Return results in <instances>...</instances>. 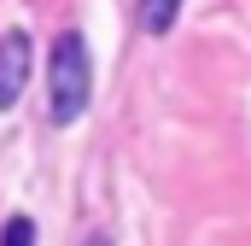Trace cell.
<instances>
[{
    "label": "cell",
    "mask_w": 251,
    "mask_h": 246,
    "mask_svg": "<svg viewBox=\"0 0 251 246\" xmlns=\"http://www.w3.org/2000/svg\"><path fill=\"white\" fill-rule=\"evenodd\" d=\"M29 35L24 30H6L0 35V112H12L18 106V94H24V82H29Z\"/></svg>",
    "instance_id": "7a4b0ae2"
},
{
    "label": "cell",
    "mask_w": 251,
    "mask_h": 246,
    "mask_svg": "<svg viewBox=\"0 0 251 246\" xmlns=\"http://www.w3.org/2000/svg\"><path fill=\"white\" fill-rule=\"evenodd\" d=\"M82 246H111V235H88V241H82Z\"/></svg>",
    "instance_id": "5b68a950"
},
{
    "label": "cell",
    "mask_w": 251,
    "mask_h": 246,
    "mask_svg": "<svg viewBox=\"0 0 251 246\" xmlns=\"http://www.w3.org/2000/svg\"><path fill=\"white\" fill-rule=\"evenodd\" d=\"M94 100V53L82 30H59L53 59H47V118L53 123H76Z\"/></svg>",
    "instance_id": "6da1fadb"
},
{
    "label": "cell",
    "mask_w": 251,
    "mask_h": 246,
    "mask_svg": "<svg viewBox=\"0 0 251 246\" xmlns=\"http://www.w3.org/2000/svg\"><path fill=\"white\" fill-rule=\"evenodd\" d=\"M134 18H140V30H146V35H170V30H176V18H181V0H140V6H134Z\"/></svg>",
    "instance_id": "3957f363"
},
{
    "label": "cell",
    "mask_w": 251,
    "mask_h": 246,
    "mask_svg": "<svg viewBox=\"0 0 251 246\" xmlns=\"http://www.w3.org/2000/svg\"><path fill=\"white\" fill-rule=\"evenodd\" d=\"M0 246H35V223L18 211V217H6V229H0Z\"/></svg>",
    "instance_id": "277c9868"
}]
</instances>
